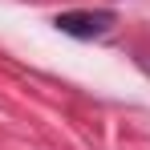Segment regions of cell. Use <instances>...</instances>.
<instances>
[{
  "mask_svg": "<svg viewBox=\"0 0 150 150\" xmlns=\"http://www.w3.org/2000/svg\"><path fill=\"white\" fill-rule=\"evenodd\" d=\"M53 25L69 37H101L114 25V12H61Z\"/></svg>",
  "mask_w": 150,
  "mask_h": 150,
  "instance_id": "1",
  "label": "cell"
}]
</instances>
